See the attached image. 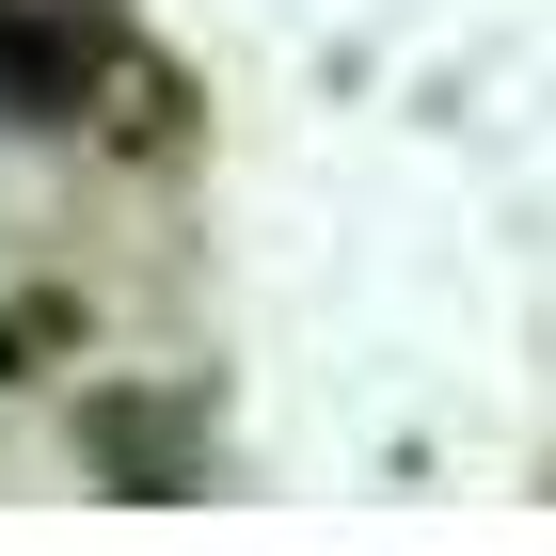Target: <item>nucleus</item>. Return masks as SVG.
I'll return each mask as SVG.
<instances>
[{"mask_svg": "<svg viewBox=\"0 0 556 556\" xmlns=\"http://www.w3.org/2000/svg\"><path fill=\"white\" fill-rule=\"evenodd\" d=\"M175 80L80 0H0V128H160Z\"/></svg>", "mask_w": 556, "mask_h": 556, "instance_id": "1", "label": "nucleus"}, {"mask_svg": "<svg viewBox=\"0 0 556 556\" xmlns=\"http://www.w3.org/2000/svg\"><path fill=\"white\" fill-rule=\"evenodd\" d=\"M80 429H96V462L128 477L143 509H160V493H207V445H191V414H175V397L112 382V397H80Z\"/></svg>", "mask_w": 556, "mask_h": 556, "instance_id": "2", "label": "nucleus"}]
</instances>
